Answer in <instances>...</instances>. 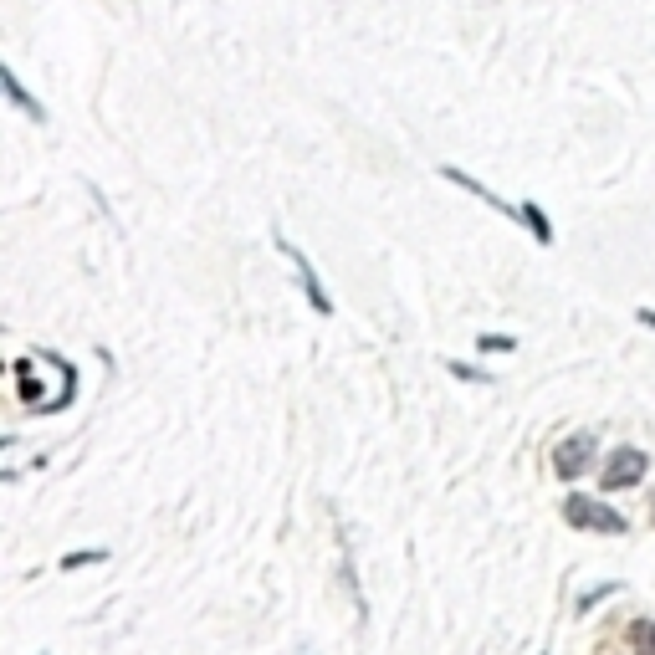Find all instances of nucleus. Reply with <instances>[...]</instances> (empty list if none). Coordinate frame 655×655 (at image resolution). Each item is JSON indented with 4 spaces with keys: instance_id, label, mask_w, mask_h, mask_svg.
<instances>
[{
    "instance_id": "f03ea898",
    "label": "nucleus",
    "mask_w": 655,
    "mask_h": 655,
    "mask_svg": "<svg viewBox=\"0 0 655 655\" xmlns=\"http://www.w3.org/2000/svg\"><path fill=\"white\" fill-rule=\"evenodd\" d=\"M277 251H282V261L297 272V282H302V297H308V308L318 313V318H333V297L323 292V277H318V267L308 261V251H302L297 241H287L282 231H277Z\"/></svg>"
},
{
    "instance_id": "9b49d317",
    "label": "nucleus",
    "mask_w": 655,
    "mask_h": 655,
    "mask_svg": "<svg viewBox=\"0 0 655 655\" xmlns=\"http://www.w3.org/2000/svg\"><path fill=\"white\" fill-rule=\"evenodd\" d=\"M103 558H108L103 548H87V553H67V558H62V569H82V563H103Z\"/></svg>"
},
{
    "instance_id": "1a4fd4ad",
    "label": "nucleus",
    "mask_w": 655,
    "mask_h": 655,
    "mask_svg": "<svg viewBox=\"0 0 655 655\" xmlns=\"http://www.w3.org/2000/svg\"><path fill=\"white\" fill-rule=\"evenodd\" d=\"M446 374H451V379H461V384H492V374H482V369H471V364H456V359L446 364Z\"/></svg>"
},
{
    "instance_id": "7ed1b4c3",
    "label": "nucleus",
    "mask_w": 655,
    "mask_h": 655,
    "mask_svg": "<svg viewBox=\"0 0 655 655\" xmlns=\"http://www.w3.org/2000/svg\"><path fill=\"white\" fill-rule=\"evenodd\" d=\"M645 471H650V456L640 446H615L604 461V476H599V487L604 492H630L645 482Z\"/></svg>"
},
{
    "instance_id": "423d86ee",
    "label": "nucleus",
    "mask_w": 655,
    "mask_h": 655,
    "mask_svg": "<svg viewBox=\"0 0 655 655\" xmlns=\"http://www.w3.org/2000/svg\"><path fill=\"white\" fill-rule=\"evenodd\" d=\"M0 87H6V98H11V103H16V108H21V113H26L31 123H47V108H41V103H36V98L26 93V87H21V77H16L11 67L0 72Z\"/></svg>"
},
{
    "instance_id": "f8f14e48",
    "label": "nucleus",
    "mask_w": 655,
    "mask_h": 655,
    "mask_svg": "<svg viewBox=\"0 0 655 655\" xmlns=\"http://www.w3.org/2000/svg\"><path fill=\"white\" fill-rule=\"evenodd\" d=\"M635 323H640V328H650V333H655V308H635Z\"/></svg>"
},
{
    "instance_id": "f257e3e1",
    "label": "nucleus",
    "mask_w": 655,
    "mask_h": 655,
    "mask_svg": "<svg viewBox=\"0 0 655 655\" xmlns=\"http://www.w3.org/2000/svg\"><path fill=\"white\" fill-rule=\"evenodd\" d=\"M563 522H569L574 533H594V538H620V533H630V522L609 507V502H599V497H584V492H569L563 497Z\"/></svg>"
},
{
    "instance_id": "0eeeda50",
    "label": "nucleus",
    "mask_w": 655,
    "mask_h": 655,
    "mask_svg": "<svg viewBox=\"0 0 655 655\" xmlns=\"http://www.w3.org/2000/svg\"><path fill=\"white\" fill-rule=\"evenodd\" d=\"M522 226H528V231L538 236V246H553V221L543 215V205H538V200H522Z\"/></svg>"
},
{
    "instance_id": "9d476101",
    "label": "nucleus",
    "mask_w": 655,
    "mask_h": 655,
    "mask_svg": "<svg viewBox=\"0 0 655 655\" xmlns=\"http://www.w3.org/2000/svg\"><path fill=\"white\" fill-rule=\"evenodd\" d=\"M476 343H482L487 354H512V348H517V338H507V333H482Z\"/></svg>"
},
{
    "instance_id": "20e7f679",
    "label": "nucleus",
    "mask_w": 655,
    "mask_h": 655,
    "mask_svg": "<svg viewBox=\"0 0 655 655\" xmlns=\"http://www.w3.org/2000/svg\"><path fill=\"white\" fill-rule=\"evenodd\" d=\"M589 466H594V435L589 430H574L553 446V476L558 482H579Z\"/></svg>"
},
{
    "instance_id": "6e6552de",
    "label": "nucleus",
    "mask_w": 655,
    "mask_h": 655,
    "mask_svg": "<svg viewBox=\"0 0 655 655\" xmlns=\"http://www.w3.org/2000/svg\"><path fill=\"white\" fill-rule=\"evenodd\" d=\"M625 645H630V655H655V620H635L625 630Z\"/></svg>"
},
{
    "instance_id": "39448f33",
    "label": "nucleus",
    "mask_w": 655,
    "mask_h": 655,
    "mask_svg": "<svg viewBox=\"0 0 655 655\" xmlns=\"http://www.w3.org/2000/svg\"><path fill=\"white\" fill-rule=\"evenodd\" d=\"M441 180H451L456 190H466V195H476L482 205H492L497 215H507V221H522V205H507L497 190H487L482 180H476V174H466V169H456V164H441Z\"/></svg>"
}]
</instances>
